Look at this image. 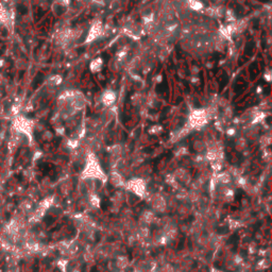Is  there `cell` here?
<instances>
[{"mask_svg":"<svg viewBox=\"0 0 272 272\" xmlns=\"http://www.w3.org/2000/svg\"><path fill=\"white\" fill-rule=\"evenodd\" d=\"M127 186L129 190L138 197H144V195H146V184L142 180H139V179L132 180L127 184Z\"/></svg>","mask_w":272,"mask_h":272,"instance_id":"obj_1","label":"cell"},{"mask_svg":"<svg viewBox=\"0 0 272 272\" xmlns=\"http://www.w3.org/2000/svg\"><path fill=\"white\" fill-rule=\"evenodd\" d=\"M151 206L157 213H164L167 209V202L162 196L155 195L151 200Z\"/></svg>","mask_w":272,"mask_h":272,"instance_id":"obj_2","label":"cell"},{"mask_svg":"<svg viewBox=\"0 0 272 272\" xmlns=\"http://www.w3.org/2000/svg\"><path fill=\"white\" fill-rule=\"evenodd\" d=\"M141 218H142V220H144L145 223H152V222H154L155 214L153 213V211H144Z\"/></svg>","mask_w":272,"mask_h":272,"instance_id":"obj_3","label":"cell"},{"mask_svg":"<svg viewBox=\"0 0 272 272\" xmlns=\"http://www.w3.org/2000/svg\"><path fill=\"white\" fill-rule=\"evenodd\" d=\"M129 260L126 257V256H119L117 258V262H116V265H117L119 268H126L128 266Z\"/></svg>","mask_w":272,"mask_h":272,"instance_id":"obj_4","label":"cell"},{"mask_svg":"<svg viewBox=\"0 0 272 272\" xmlns=\"http://www.w3.org/2000/svg\"><path fill=\"white\" fill-rule=\"evenodd\" d=\"M161 272H174V269H173V267H172V265L165 264L162 266Z\"/></svg>","mask_w":272,"mask_h":272,"instance_id":"obj_5","label":"cell"},{"mask_svg":"<svg viewBox=\"0 0 272 272\" xmlns=\"http://www.w3.org/2000/svg\"><path fill=\"white\" fill-rule=\"evenodd\" d=\"M112 184L115 185V186H121L122 185V180L120 176H113L112 179Z\"/></svg>","mask_w":272,"mask_h":272,"instance_id":"obj_6","label":"cell"},{"mask_svg":"<svg viewBox=\"0 0 272 272\" xmlns=\"http://www.w3.org/2000/svg\"><path fill=\"white\" fill-rule=\"evenodd\" d=\"M139 233L142 237H147L149 235V228H146V226H142V228H139Z\"/></svg>","mask_w":272,"mask_h":272,"instance_id":"obj_7","label":"cell"},{"mask_svg":"<svg viewBox=\"0 0 272 272\" xmlns=\"http://www.w3.org/2000/svg\"><path fill=\"white\" fill-rule=\"evenodd\" d=\"M40 80H42V75L40 73V78H38V75H37V77H36V79L34 80V84H33V87L34 88L37 87V85L40 83Z\"/></svg>","mask_w":272,"mask_h":272,"instance_id":"obj_8","label":"cell"},{"mask_svg":"<svg viewBox=\"0 0 272 272\" xmlns=\"http://www.w3.org/2000/svg\"><path fill=\"white\" fill-rule=\"evenodd\" d=\"M17 10H18V12L20 13V14H26V13H27V9H26L23 5H18Z\"/></svg>","mask_w":272,"mask_h":272,"instance_id":"obj_9","label":"cell"},{"mask_svg":"<svg viewBox=\"0 0 272 272\" xmlns=\"http://www.w3.org/2000/svg\"><path fill=\"white\" fill-rule=\"evenodd\" d=\"M134 272H139V271H134Z\"/></svg>","mask_w":272,"mask_h":272,"instance_id":"obj_10","label":"cell"}]
</instances>
